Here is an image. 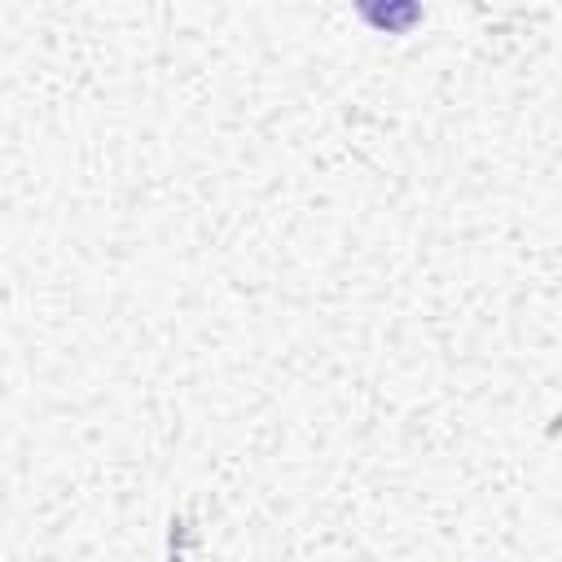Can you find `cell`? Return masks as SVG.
<instances>
[{"instance_id": "cell-1", "label": "cell", "mask_w": 562, "mask_h": 562, "mask_svg": "<svg viewBox=\"0 0 562 562\" xmlns=\"http://www.w3.org/2000/svg\"><path fill=\"white\" fill-rule=\"evenodd\" d=\"M364 18L391 31V26H400V22H413V18H417V9H413V4H404V9H364Z\"/></svg>"}]
</instances>
